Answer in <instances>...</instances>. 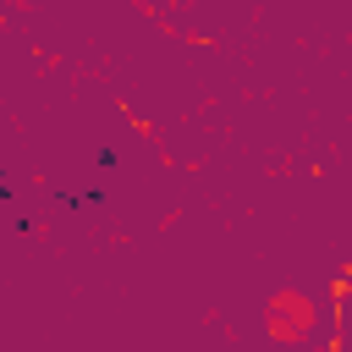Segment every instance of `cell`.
<instances>
[{
    "instance_id": "1",
    "label": "cell",
    "mask_w": 352,
    "mask_h": 352,
    "mask_svg": "<svg viewBox=\"0 0 352 352\" xmlns=\"http://www.w3.org/2000/svg\"><path fill=\"white\" fill-rule=\"evenodd\" d=\"M314 324H319V302H314L302 286H275V292H270V302H264V330H270V341L302 346V341L314 336Z\"/></svg>"
}]
</instances>
